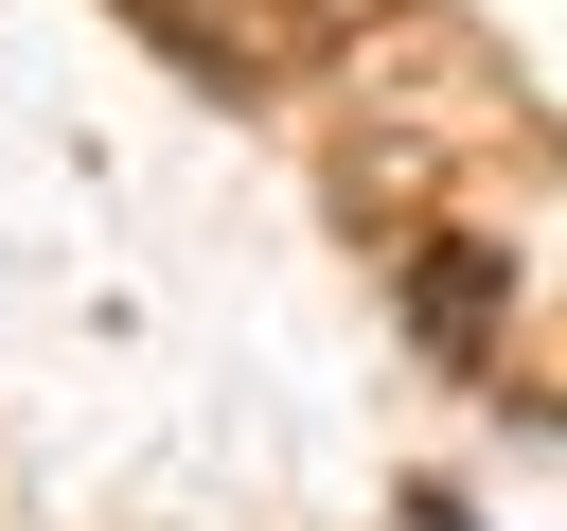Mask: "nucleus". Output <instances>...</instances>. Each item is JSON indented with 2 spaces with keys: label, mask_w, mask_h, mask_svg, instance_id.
<instances>
[{
  "label": "nucleus",
  "mask_w": 567,
  "mask_h": 531,
  "mask_svg": "<svg viewBox=\"0 0 567 531\" xmlns=\"http://www.w3.org/2000/svg\"><path fill=\"white\" fill-rule=\"evenodd\" d=\"M478 301H496V266H478V248H425V336H443V354L478 336Z\"/></svg>",
  "instance_id": "obj_1"
}]
</instances>
